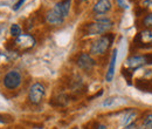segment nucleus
Masks as SVG:
<instances>
[{
	"label": "nucleus",
	"mask_w": 152,
	"mask_h": 129,
	"mask_svg": "<svg viewBox=\"0 0 152 129\" xmlns=\"http://www.w3.org/2000/svg\"><path fill=\"white\" fill-rule=\"evenodd\" d=\"M69 10H70V0H63L61 2L55 4L54 7L49 10L46 14L47 22L54 26L62 25L64 19L69 14Z\"/></svg>",
	"instance_id": "1"
},
{
	"label": "nucleus",
	"mask_w": 152,
	"mask_h": 129,
	"mask_svg": "<svg viewBox=\"0 0 152 129\" xmlns=\"http://www.w3.org/2000/svg\"><path fill=\"white\" fill-rule=\"evenodd\" d=\"M114 39V34H104L97 38L90 46V53L93 55H103L113 45Z\"/></svg>",
	"instance_id": "2"
},
{
	"label": "nucleus",
	"mask_w": 152,
	"mask_h": 129,
	"mask_svg": "<svg viewBox=\"0 0 152 129\" xmlns=\"http://www.w3.org/2000/svg\"><path fill=\"white\" fill-rule=\"evenodd\" d=\"M113 25H114V22L109 18L96 19L94 22L88 25L87 32L89 35H104L105 33H108L111 29Z\"/></svg>",
	"instance_id": "3"
},
{
	"label": "nucleus",
	"mask_w": 152,
	"mask_h": 129,
	"mask_svg": "<svg viewBox=\"0 0 152 129\" xmlns=\"http://www.w3.org/2000/svg\"><path fill=\"white\" fill-rule=\"evenodd\" d=\"M133 45L137 48H150L152 47V29L145 28L137 33L133 38Z\"/></svg>",
	"instance_id": "4"
},
{
	"label": "nucleus",
	"mask_w": 152,
	"mask_h": 129,
	"mask_svg": "<svg viewBox=\"0 0 152 129\" xmlns=\"http://www.w3.org/2000/svg\"><path fill=\"white\" fill-rule=\"evenodd\" d=\"M45 95H46V88H45V86L42 83H40V82H35L29 88L28 100L33 105H40L42 102Z\"/></svg>",
	"instance_id": "5"
},
{
	"label": "nucleus",
	"mask_w": 152,
	"mask_h": 129,
	"mask_svg": "<svg viewBox=\"0 0 152 129\" xmlns=\"http://www.w3.org/2000/svg\"><path fill=\"white\" fill-rule=\"evenodd\" d=\"M21 81H22V76L20 74L19 71H10L8 73L5 75L4 77V86L7 88V89H17L21 85Z\"/></svg>",
	"instance_id": "6"
},
{
	"label": "nucleus",
	"mask_w": 152,
	"mask_h": 129,
	"mask_svg": "<svg viewBox=\"0 0 152 129\" xmlns=\"http://www.w3.org/2000/svg\"><path fill=\"white\" fill-rule=\"evenodd\" d=\"M136 87L142 92H151L152 93V71L149 69L144 74L143 79L136 80Z\"/></svg>",
	"instance_id": "7"
},
{
	"label": "nucleus",
	"mask_w": 152,
	"mask_h": 129,
	"mask_svg": "<svg viewBox=\"0 0 152 129\" xmlns=\"http://www.w3.org/2000/svg\"><path fill=\"white\" fill-rule=\"evenodd\" d=\"M37 41L31 34H21L15 39V45L22 51H28L35 46Z\"/></svg>",
	"instance_id": "8"
},
{
	"label": "nucleus",
	"mask_w": 152,
	"mask_h": 129,
	"mask_svg": "<svg viewBox=\"0 0 152 129\" xmlns=\"http://www.w3.org/2000/svg\"><path fill=\"white\" fill-rule=\"evenodd\" d=\"M95 60L88 53H81L77 57V66L83 71H91L95 67Z\"/></svg>",
	"instance_id": "9"
},
{
	"label": "nucleus",
	"mask_w": 152,
	"mask_h": 129,
	"mask_svg": "<svg viewBox=\"0 0 152 129\" xmlns=\"http://www.w3.org/2000/svg\"><path fill=\"white\" fill-rule=\"evenodd\" d=\"M146 65V59L145 55H132L129 56L125 60V67H128V69H138L143 66Z\"/></svg>",
	"instance_id": "10"
},
{
	"label": "nucleus",
	"mask_w": 152,
	"mask_h": 129,
	"mask_svg": "<svg viewBox=\"0 0 152 129\" xmlns=\"http://www.w3.org/2000/svg\"><path fill=\"white\" fill-rule=\"evenodd\" d=\"M113 7L111 0H97L93 7V12L97 15H103L108 13Z\"/></svg>",
	"instance_id": "11"
},
{
	"label": "nucleus",
	"mask_w": 152,
	"mask_h": 129,
	"mask_svg": "<svg viewBox=\"0 0 152 129\" xmlns=\"http://www.w3.org/2000/svg\"><path fill=\"white\" fill-rule=\"evenodd\" d=\"M128 100L125 97H121V96H111L109 99H107L102 106L103 107H108V108H114V107H118V106H123L126 105Z\"/></svg>",
	"instance_id": "12"
},
{
	"label": "nucleus",
	"mask_w": 152,
	"mask_h": 129,
	"mask_svg": "<svg viewBox=\"0 0 152 129\" xmlns=\"http://www.w3.org/2000/svg\"><path fill=\"white\" fill-rule=\"evenodd\" d=\"M117 48H115L113 51V54H111V59H110V62H109V68H108V72L105 75V81L107 82H111L113 79H114L115 75V66H116V60H117Z\"/></svg>",
	"instance_id": "13"
},
{
	"label": "nucleus",
	"mask_w": 152,
	"mask_h": 129,
	"mask_svg": "<svg viewBox=\"0 0 152 129\" xmlns=\"http://www.w3.org/2000/svg\"><path fill=\"white\" fill-rule=\"evenodd\" d=\"M137 117V114H136V111H128L125 115H123L122 116V119H121V126H123V127H126V126H129V125H131L133 123V121H134V119Z\"/></svg>",
	"instance_id": "14"
},
{
	"label": "nucleus",
	"mask_w": 152,
	"mask_h": 129,
	"mask_svg": "<svg viewBox=\"0 0 152 129\" xmlns=\"http://www.w3.org/2000/svg\"><path fill=\"white\" fill-rule=\"evenodd\" d=\"M10 33H11V35L14 38H18L21 35V33H22V29H21V27H20L18 24H13L12 26H11V29H10Z\"/></svg>",
	"instance_id": "15"
},
{
	"label": "nucleus",
	"mask_w": 152,
	"mask_h": 129,
	"mask_svg": "<svg viewBox=\"0 0 152 129\" xmlns=\"http://www.w3.org/2000/svg\"><path fill=\"white\" fill-rule=\"evenodd\" d=\"M68 100H67V96L66 95H58L57 97L54 99V101H52V103L56 105V106H64L67 105Z\"/></svg>",
	"instance_id": "16"
},
{
	"label": "nucleus",
	"mask_w": 152,
	"mask_h": 129,
	"mask_svg": "<svg viewBox=\"0 0 152 129\" xmlns=\"http://www.w3.org/2000/svg\"><path fill=\"white\" fill-rule=\"evenodd\" d=\"M143 126L148 129H152V113H149L144 120H143Z\"/></svg>",
	"instance_id": "17"
},
{
	"label": "nucleus",
	"mask_w": 152,
	"mask_h": 129,
	"mask_svg": "<svg viewBox=\"0 0 152 129\" xmlns=\"http://www.w3.org/2000/svg\"><path fill=\"white\" fill-rule=\"evenodd\" d=\"M143 25L148 28L152 27V13H149L148 15H145V18L143 19Z\"/></svg>",
	"instance_id": "18"
},
{
	"label": "nucleus",
	"mask_w": 152,
	"mask_h": 129,
	"mask_svg": "<svg viewBox=\"0 0 152 129\" xmlns=\"http://www.w3.org/2000/svg\"><path fill=\"white\" fill-rule=\"evenodd\" d=\"M117 4H118L119 7H122V8H124V10H128V8H129V2H128V0H117Z\"/></svg>",
	"instance_id": "19"
},
{
	"label": "nucleus",
	"mask_w": 152,
	"mask_h": 129,
	"mask_svg": "<svg viewBox=\"0 0 152 129\" xmlns=\"http://www.w3.org/2000/svg\"><path fill=\"white\" fill-rule=\"evenodd\" d=\"M144 13H146V7H137L136 8V15L137 17H140Z\"/></svg>",
	"instance_id": "20"
},
{
	"label": "nucleus",
	"mask_w": 152,
	"mask_h": 129,
	"mask_svg": "<svg viewBox=\"0 0 152 129\" xmlns=\"http://www.w3.org/2000/svg\"><path fill=\"white\" fill-rule=\"evenodd\" d=\"M98 126L99 125L97 122H89L88 125H86V129H97Z\"/></svg>",
	"instance_id": "21"
},
{
	"label": "nucleus",
	"mask_w": 152,
	"mask_h": 129,
	"mask_svg": "<svg viewBox=\"0 0 152 129\" xmlns=\"http://www.w3.org/2000/svg\"><path fill=\"white\" fill-rule=\"evenodd\" d=\"M25 1H26V0H19V1H18V2H17V4L14 5L13 10H14V11H18V10L20 8V7H21V6L23 5V2H25Z\"/></svg>",
	"instance_id": "22"
},
{
	"label": "nucleus",
	"mask_w": 152,
	"mask_h": 129,
	"mask_svg": "<svg viewBox=\"0 0 152 129\" xmlns=\"http://www.w3.org/2000/svg\"><path fill=\"white\" fill-rule=\"evenodd\" d=\"M146 65H152V54H145Z\"/></svg>",
	"instance_id": "23"
},
{
	"label": "nucleus",
	"mask_w": 152,
	"mask_h": 129,
	"mask_svg": "<svg viewBox=\"0 0 152 129\" xmlns=\"http://www.w3.org/2000/svg\"><path fill=\"white\" fill-rule=\"evenodd\" d=\"M144 7H152V0H143Z\"/></svg>",
	"instance_id": "24"
},
{
	"label": "nucleus",
	"mask_w": 152,
	"mask_h": 129,
	"mask_svg": "<svg viewBox=\"0 0 152 129\" xmlns=\"http://www.w3.org/2000/svg\"><path fill=\"white\" fill-rule=\"evenodd\" d=\"M123 129H136V123L133 122L131 125H129V126H126V127H124Z\"/></svg>",
	"instance_id": "25"
},
{
	"label": "nucleus",
	"mask_w": 152,
	"mask_h": 129,
	"mask_svg": "<svg viewBox=\"0 0 152 129\" xmlns=\"http://www.w3.org/2000/svg\"><path fill=\"white\" fill-rule=\"evenodd\" d=\"M97 129H108V128H107V126H104V125H99Z\"/></svg>",
	"instance_id": "26"
},
{
	"label": "nucleus",
	"mask_w": 152,
	"mask_h": 129,
	"mask_svg": "<svg viewBox=\"0 0 152 129\" xmlns=\"http://www.w3.org/2000/svg\"><path fill=\"white\" fill-rule=\"evenodd\" d=\"M136 129H148V128H145V127L143 126V127H139V128H136Z\"/></svg>",
	"instance_id": "27"
},
{
	"label": "nucleus",
	"mask_w": 152,
	"mask_h": 129,
	"mask_svg": "<svg viewBox=\"0 0 152 129\" xmlns=\"http://www.w3.org/2000/svg\"><path fill=\"white\" fill-rule=\"evenodd\" d=\"M73 129H80V128H77V127H75V128H73Z\"/></svg>",
	"instance_id": "28"
},
{
	"label": "nucleus",
	"mask_w": 152,
	"mask_h": 129,
	"mask_svg": "<svg viewBox=\"0 0 152 129\" xmlns=\"http://www.w3.org/2000/svg\"><path fill=\"white\" fill-rule=\"evenodd\" d=\"M0 33H1V26H0Z\"/></svg>",
	"instance_id": "29"
},
{
	"label": "nucleus",
	"mask_w": 152,
	"mask_h": 129,
	"mask_svg": "<svg viewBox=\"0 0 152 129\" xmlns=\"http://www.w3.org/2000/svg\"><path fill=\"white\" fill-rule=\"evenodd\" d=\"M82 1H87V0H82Z\"/></svg>",
	"instance_id": "30"
}]
</instances>
